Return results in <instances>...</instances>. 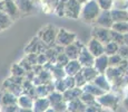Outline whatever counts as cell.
Returning <instances> with one entry per match:
<instances>
[{"mask_svg": "<svg viewBox=\"0 0 128 112\" xmlns=\"http://www.w3.org/2000/svg\"><path fill=\"white\" fill-rule=\"evenodd\" d=\"M100 11H102V9H100L97 0H87L85 4L82 5L79 19L85 24L94 25Z\"/></svg>", "mask_w": 128, "mask_h": 112, "instance_id": "obj_1", "label": "cell"}, {"mask_svg": "<svg viewBox=\"0 0 128 112\" xmlns=\"http://www.w3.org/2000/svg\"><path fill=\"white\" fill-rule=\"evenodd\" d=\"M122 98L119 94H117L112 90V91L105 92L102 95L97 96L96 100L104 108L105 111H117L122 104Z\"/></svg>", "mask_w": 128, "mask_h": 112, "instance_id": "obj_2", "label": "cell"}, {"mask_svg": "<svg viewBox=\"0 0 128 112\" xmlns=\"http://www.w3.org/2000/svg\"><path fill=\"white\" fill-rule=\"evenodd\" d=\"M58 27L54 24H47L42 26L37 33V36L41 42H44L47 46H52L55 44L56 36H57Z\"/></svg>", "mask_w": 128, "mask_h": 112, "instance_id": "obj_3", "label": "cell"}, {"mask_svg": "<svg viewBox=\"0 0 128 112\" xmlns=\"http://www.w3.org/2000/svg\"><path fill=\"white\" fill-rule=\"evenodd\" d=\"M76 39H77V34L74 33V31L67 30L66 28L61 27V28H58L55 44L59 45V46H61V47H65L69 44H72Z\"/></svg>", "mask_w": 128, "mask_h": 112, "instance_id": "obj_4", "label": "cell"}, {"mask_svg": "<svg viewBox=\"0 0 128 112\" xmlns=\"http://www.w3.org/2000/svg\"><path fill=\"white\" fill-rule=\"evenodd\" d=\"M48 47L49 46H47L44 42H41L40 39L38 38V36L36 35V36L32 37V38L30 39V42L26 45L24 52V54H31V53L41 54V53H45Z\"/></svg>", "mask_w": 128, "mask_h": 112, "instance_id": "obj_5", "label": "cell"}, {"mask_svg": "<svg viewBox=\"0 0 128 112\" xmlns=\"http://www.w3.org/2000/svg\"><path fill=\"white\" fill-rule=\"evenodd\" d=\"M0 10L6 12L14 20L20 18V16H21L14 0H0Z\"/></svg>", "mask_w": 128, "mask_h": 112, "instance_id": "obj_6", "label": "cell"}, {"mask_svg": "<svg viewBox=\"0 0 128 112\" xmlns=\"http://www.w3.org/2000/svg\"><path fill=\"white\" fill-rule=\"evenodd\" d=\"M82 4L77 0H66L65 2V18L79 19Z\"/></svg>", "mask_w": 128, "mask_h": 112, "instance_id": "obj_7", "label": "cell"}, {"mask_svg": "<svg viewBox=\"0 0 128 112\" xmlns=\"http://www.w3.org/2000/svg\"><path fill=\"white\" fill-rule=\"evenodd\" d=\"M92 37L96 38L97 41H99L100 43L106 44L108 42H110V28H106V27L97 26V25H92Z\"/></svg>", "mask_w": 128, "mask_h": 112, "instance_id": "obj_8", "label": "cell"}, {"mask_svg": "<svg viewBox=\"0 0 128 112\" xmlns=\"http://www.w3.org/2000/svg\"><path fill=\"white\" fill-rule=\"evenodd\" d=\"M84 46H85V44L80 39L77 38L72 44H69L64 47V53L67 55V57L69 59H77L78 55H79L80 51H82V48Z\"/></svg>", "mask_w": 128, "mask_h": 112, "instance_id": "obj_9", "label": "cell"}, {"mask_svg": "<svg viewBox=\"0 0 128 112\" xmlns=\"http://www.w3.org/2000/svg\"><path fill=\"white\" fill-rule=\"evenodd\" d=\"M35 99L30 96L27 93H21L17 99V104H18L20 111H32V104Z\"/></svg>", "mask_w": 128, "mask_h": 112, "instance_id": "obj_10", "label": "cell"}, {"mask_svg": "<svg viewBox=\"0 0 128 112\" xmlns=\"http://www.w3.org/2000/svg\"><path fill=\"white\" fill-rule=\"evenodd\" d=\"M86 47H87L88 51L95 57H97V56L105 53V45L102 43H100L99 41H97L96 38H92V37L88 41V43L86 44Z\"/></svg>", "mask_w": 128, "mask_h": 112, "instance_id": "obj_11", "label": "cell"}, {"mask_svg": "<svg viewBox=\"0 0 128 112\" xmlns=\"http://www.w3.org/2000/svg\"><path fill=\"white\" fill-rule=\"evenodd\" d=\"M78 62L82 64V67L85 66H92L94 65V61H95V56L88 51V48L86 47V44L85 46L82 48L80 51L79 55H78Z\"/></svg>", "mask_w": 128, "mask_h": 112, "instance_id": "obj_12", "label": "cell"}, {"mask_svg": "<svg viewBox=\"0 0 128 112\" xmlns=\"http://www.w3.org/2000/svg\"><path fill=\"white\" fill-rule=\"evenodd\" d=\"M112 22L114 21H112V16H110V10H102L100 14L98 15L96 21L94 22V25L106 27V28H110Z\"/></svg>", "mask_w": 128, "mask_h": 112, "instance_id": "obj_13", "label": "cell"}, {"mask_svg": "<svg viewBox=\"0 0 128 112\" xmlns=\"http://www.w3.org/2000/svg\"><path fill=\"white\" fill-rule=\"evenodd\" d=\"M17 99H18V96L16 94H14L12 92L4 89L0 90V105L1 106L17 104Z\"/></svg>", "mask_w": 128, "mask_h": 112, "instance_id": "obj_14", "label": "cell"}, {"mask_svg": "<svg viewBox=\"0 0 128 112\" xmlns=\"http://www.w3.org/2000/svg\"><path fill=\"white\" fill-rule=\"evenodd\" d=\"M14 2H16L21 16L22 15H29L35 11L36 6L32 2V0H14Z\"/></svg>", "mask_w": 128, "mask_h": 112, "instance_id": "obj_15", "label": "cell"}, {"mask_svg": "<svg viewBox=\"0 0 128 112\" xmlns=\"http://www.w3.org/2000/svg\"><path fill=\"white\" fill-rule=\"evenodd\" d=\"M94 67L97 69V72L99 74H102L106 72V69L109 67V63H108V55L106 54H102V55L95 57V61H94Z\"/></svg>", "mask_w": 128, "mask_h": 112, "instance_id": "obj_16", "label": "cell"}, {"mask_svg": "<svg viewBox=\"0 0 128 112\" xmlns=\"http://www.w3.org/2000/svg\"><path fill=\"white\" fill-rule=\"evenodd\" d=\"M82 66L78 62V59H69V62L64 66L66 75H70V76H75L78 72L82 71Z\"/></svg>", "mask_w": 128, "mask_h": 112, "instance_id": "obj_17", "label": "cell"}, {"mask_svg": "<svg viewBox=\"0 0 128 112\" xmlns=\"http://www.w3.org/2000/svg\"><path fill=\"white\" fill-rule=\"evenodd\" d=\"M50 108V102L48 98H36L34 100L32 111L34 112H47V110Z\"/></svg>", "mask_w": 128, "mask_h": 112, "instance_id": "obj_18", "label": "cell"}, {"mask_svg": "<svg viewBox=\"0 0 128 112\" xmlns=\"http://www.w3.org/2000/svg\"><path fill=\"white\" fill-rule=\"evenodd\" d=\"M92 82L99 89H102L104 92L112 91V84H110L109 80L106 78V75H105L104 73H102V74H98V75L96 76V79L94 80Z\"/></svg>", "mask_w": 128, "mask_h": 112, "instance_id": "obj_19", "label": "cell"}, {"mask_svg": "<svg viewBox=\"0 0 128 112\" xmlns=\"http://www.w3.org/2000/svg\"><path fill=\"white\" fill-rule=\"evenodd\" d=\"M67 111L71 112H85L86 104L80 100L79 98L72 99L70 101H67Z\"/></svg>", "mask_w": 128, "mask_h": 112, "instance_id": "obj_20", "label": "cell"}, {"mask_svg": "<svg viewBox=\"0 0 128 112\" xmlns=\"http://www.w3.org/2000/svg\"><path fill=\"white\" fill-rule=\"evenodd\" d=\"M82 93V89L78 88V86H75V88L67 89L65 92H62V96H64V100L67 102V101L72 100V99L80 98Z\"/></svg>", "mask_w": 128, "mask_h": 112, "instance_id": "obj_21", "label": "cell"}, {"mask_svg": "<svg viewBox=\"0 0 128 112\" xmlns=\"http://www.w3.org/2000/svg\"><path fill=\"white\" fill-rule=\"evenodd\" d=\"M14 19H11L6 12L0 10V33L9 29L14 25Z\"/></svg>", "mask_w": 128, "mask_h": 112, "instance_id": "obj_22", "label": "cell"}, {"mask_svg": "<svg viewBox=\"0 0 128 112\" xmlns=\"http://www.w3.org/2000/svg\"><path fill=\"white\" fill-rule=\"evenodd\" d=\"M110 16L112 21H127L128 20V12L124 9H110Z\"/></svg>", "mask_w": 128, "mask_h": 112, "instance_id": "obj_23", "label": "cell"}, {"mask_svg": "<svg viewBox=\"0 0 128 112\" xmlns=\"http://www.w3.org/2000/svg\"><path fill=\"white\" fill-rule=\"evenodd\" d=\"M82 89L84 92H88V93L95 95L96 98H97V96H99V95H102V93H105V92L102 91V89L98 88V86L96 85L94 82H87V83H86Z\"/></svg>", "mask_w": 128, "mask_h": 112, "instance_id": "obj_24", "label": "cell"}, {"mask_svg": "<svg viewBox=\"0 0 128 112\" xmlns=\"http://www.w3.org/2000/svg\"><path fill=\"white\" fill-rule=\"evenodd\" d=\"M82 72L84 76H85V79H86V81L87 82H92L94 80L96 79V76L99 74L97 72V69H96L94 66H85V67H82Z\"/></svg>", "mask_w": 128, "mask_h": 112, "instance_id": "obj_25", "label": "cell"}, {"mask_svg": "<svg viewBox=\"0 0 128 112\" xmlns=\"http://www.w3.org/2000/svg\"><path fill=\"white\" fill-rule=\"evenodd\" d=\"M48 100L50 102V106L52 105H56V104L60 103L61 101H64V96H62V93L61 92H58L56 91V90H54L52 92H50V93L48 94Z\"/></svg>", "mask_w": 128, "mask_h": 112, "instance_id": "obj_26", "label": "cell"}, {"mask_svg": "<svg viewBox=\"0 0 128 112\" xmlns=\"http://www.w3.org/2000/svg\"><path fill=\"white\" fill-rule=\"evenodd\" d=\"M110 29L118 31L120 34H125L128 31V21H115L112 22Z\"/></svg>", "mask_w": 128, "mask_h": 112, "instance_id": "obj_27", "label": "cell"}, {"mask_svg": "<svg viewBox=\"0 0 128 112\" xmlns=\"http://www.w3.org/2000/svg\"><path fill=\"white\" fill-rule=\"evenodd\" d=\"M24 74H26V71H24V67L21 66L19 63H14L11 65V67H10V75L24 78Z\"/></svg>", "mask_w": 128, "mask_h": 112, "instance_id": "obj_28", "label": "cell"}, {"mask_svg": "<svg viewBox=\"0 0 128 112\" xmlns=\"http://www.w3.org/2000/svg\"><path fill=\"white\" fill-rule=\"evenodd\" d=\"M118 47H119V45L117 43H115V42H112V41L108 42V43L105 44V54L108 56L112 55V54H116L118 51Z\"/></svg>", "mask_w": 128, "mask_h": 112, "instance_id": "obj_29", "label": "cell"}, {"mask_svg": "<svg viewBox=\"0 0 128 112\" xmlns=\"http://www.w3.org/2000/svg\"><path fill=\"white\" fill-rule=\"evenodd\" d=\"M79 99L86 104V106L90 105V104H92L94 102H96V96L95 95L88 93V92H84V91H82V95H80Z\"/></svg>", "mask_w": 128, "mask_h": 112, "instance_id": "obj_30", "label": "cell"}, {"mask_svg": "<svg viewBox=\"0 0 128 112\" xmlns=\"http://www.w3.org/2000/svg\"><path fill=\"white\" fill-rule=\"evenodd\" d=\"M110 39L118 45L124 44V34H120L118 31H115L112 29H110Z\"/></svg>", "mask_w": 128, "mask_h": 112, "instance_id": "obj_31", "label": "cell"}, {"mask_svg": "<svg viewBox=\"0 0 128 112\" xmlns=\"http://www.w3.org/2000/svg\"><path fill=\"white\" fill-rule=\"evenodd\" d=\"M69 62V58L67 57V55H66L64 52H61V53H59L57 57H56V62H55V64L56 65H58V66H61V67H64L66 65V64Z\"/></svg>", "mask_w": 128, "mask_h": 112, "instance_id": "obj_32", "label": "cell"}, {"mask_svg": "<svg viewBox=\"0 0 128 112\" xmlns=\"http://www.w3.org/2000/svg\"><path fill=\"white\" fill-rule=\"evenodd\" d=\"M54 84H55V90L58 92H65L67 90V86L65 84V81H64V78L62 79H57V80H54Z\"/></svg>", "mask_w": 128, "mask_h": 112, "instance_id": "obj_33", "label": "cell"}, {"mask_svg": "<svg viewBox=\"0 0 128 112\" xmlns=\"http://www.w3.org/2000/svg\"><path fill=\"white\" fill-rule=\"evenodd\" d=\"M74 78H75L76 86H78V88H82V86L85 85L86 83H87V81H86V79H85V76H84V74H82V71L78 72V73L76 74Z\"/></svg>", "mask_w": 128, "mask_h": 112, "instance_id": "obj_34", "label": "cell"}, {"mask_svg": "<svg viewBox=\"0 0 128 112\" xmlns=\"http://www.w3.org/2000/svg\"><path fill=\"white\" fill-rule=\"evenodd\" d=\"M122 57L119 55V54H112V55L108 56V63H109V66H117L118 64L122 62Z\"/></svg>", "mask_w": 128, "mask_h": 112, "instance_id": "obj_35", "label": "cell"}, {"mask_svg": "<svg viewBox=\"0 0 128 112\" xmlns=\"http://www.w3.org/2000/svg\"><path fill=\"white\" fill-rule=\"evenodd\" d=\"M128 7V0H112V8L114 9H124L126 10Z\"/></svg>", "mask_w": 128, "mask_h": 112, "instance_id": "obj_36", "label": "cell"}, {"mask_svg": "<svg viewBox=\"0 0 128 112\" xmlns=\"http://www.w3.org/2000/svg\"><path fill=\"white\" fill-rule=\"evenodd\" d=\"M100 111H105V110H104V108L97 102V100H96V102H94L92 104L86 106L85 112H100Z\"/></svg>", "mask_w": 128, "mask_h": 112, "instance_id": "obj_37", "label": "cell"}, {"mask_svg": "<svg viewBox=\"0 0 128 112\" xmlns=\"http://www.w3.org/2000/svg\"><path fill=\"white\" fill-rule=\"evenodd\" d=\"M102 10H110L112 8V0H97Z\"/></svg>", "mask_w": 128, "mask_h": 112, "instance_id": "obj_38", "label": "cell"}, {"mask_svg": "<svg viewBox=\"0 0 128 112\" xmlns=\"http://www.w3.org/2000/svg\"><path fill=\"white\" fill-rule=\"evenodd\" d=\"M117 54H119L122 58H127L128 57V46L126 44H122L119 45L118 47V51H117Z\"/></svg>", "mask_w": 128, "mask_h": 112, "instance_id": "obj_39", "label": "cell"}, {"mask_svg": "<svg viewBox=\"0 0 128 112\" xmlns=\"http://www.w3.org/2000/svg\"><path fill=\"white\" fill-rule=\"evenodd\" d=\"M64 81H65V84L67 86V89H71L76 86V82H75V78L70 75H66L64 78Z\"/></svg>", "mask_w": 128, "mask_h": 112, "instance_id": "obj_40", "label": "cell"}, {"mask_svg": "<svg viewBox=\"0 0 128 112\" xmlns=\"http://www.w3.org/2000/svg\"><path fill=\"white\" fill-rule=\"evenodd\" d=\"M1 111H4V112H17V111H20V109H19L18 104H10V105L1 106Z\"/></svg>", "mask_w": 128, "mask_h": 112, "instance_id": "obj_41", "label": "cell"}, {"mask_svg": "<svg viewBox=\"0 0 128 112\" xmlns=\"http://www.w3.org/2000/svg\"><path fill=\"white\" fill-rule=\"evenodd\" d=\"M18 63L24 67V69L26 72H27V71H31V68H32V65H31V64L28 62V59L26 58V56H24L22 58H21L20 61L18 62Z\"/></svg>", "mask_w": 128, "mask_h": 112, "instance_id": "obj_42", "label": "cell"}, {"mask_svg": "<svg viewBox=\"0 0 128 112\" xmlns=\"http://www.w3.org/2000/svg\"><path fill=\"white\" fill-rule=\"evenodd\" d=\"M47 62H48V59H47L45 53L38 54V56H37V64H40V65H45Z\"/></svg>", "mask_w": 128, "mask_h": 112, "instance_id": "obj_43", "label": "cell"}, {"mask_svg": "<svg viewBox=\"0 0 128 112\" xmlns=\"http://www.w3.org/2000/svg\"><path fill=\"white\" fill-rule=\"evenodd\" d=\"M122 108H124V110L128 111V95L124 96V98L122 99Z\"/></svg>", "mask_w": 128, "mask_h": 112, "instance_id": "obj_44", "label": "cell"}, {"mask_svg": "<svg viewBox=\"0 0 128 112\" xmlns=\"http://www.w3.org/2000/svg\"><path fill=\"white\" fill-rule=\"evenodd\" d=\"M124 44H126L128 46V31L124 34Z\"/></svg>", "mask_w": 128, "mask_h": 112, "instance_id": "obj_45", "label": "cell"}, {"mask_svg": "<svg viewBox=\"0 0 128 112\" xmlns=\"http://www.w3.org/2000/svg\"><path fill=\"white\" fill-rule=\"evenodd\" d=\"M128 95V83L126 84V86L124 88V96Z\"/></svg>", "mask_w": 128, "mask_h": 112, "instance_id": "obj_46", "label": "cell"}, {"mask_svg": "<svg viewBox=\"0 0 128 112\" xmlns=\"http://www.w3.org/2000/svg\"><path fill=\"white\" fill-rule=\"evenodd\" d=\"M77 1H79V2H80V4H82H82H85V2H86V1H87V0H77Z\"/></svg>", "mask_w": 128, "mask_h": 112, "instance_id": "obj_47", "label": "cell"}, {"mask_svg": "<svg viewBox=\"0 0 128 112\" xmlns=\"http://www.w3.org/2000/svg\"><path fill=\"white\" fill-rule=\"evenodd\" d=\"M0 111H1V105H0Z\"/></svg>", "mask_w": 128, "mask_h": 112, "instance_id": "obj_48", "label": "cell"}, {"mask_svg": "<svg viewBox=\"0 0 128 112\" xmlns=\"http://www.w3.org/2000/svg\"><path fill=\"white\" fill-rule=\"evenodd\" d=\"M126 10H127V12H128V7H127V9H126Z\"/></svg>", "mask_w": 128, "mask_h": 112, "instance_id": "obj_49", "label": "cell"}, {"mask_svg": "<svg viewBox=\"0 0 128 112\" xmlns=\"http://www.w3.org/2000/svg\"><path fill=\"white\" fill-rule=\"evenodd\" d=\"M127 21H128V20H127Z\"/></svg>", "mask_w": 128, "mask_h": 112, "instance_id": "obj_50", "label": "cell"}]
</instances>
